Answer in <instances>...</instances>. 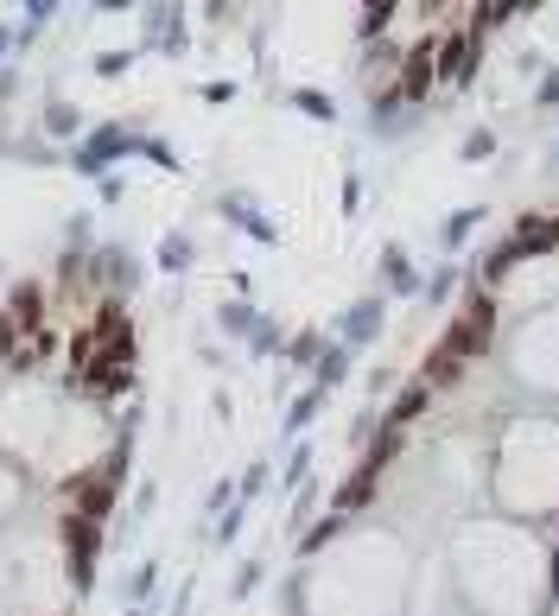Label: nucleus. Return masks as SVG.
<instances>
[{"label": "nucleus", "instance_id": "obj_2", "mask_svg": "<svg viewBox=\"0 0 559 616\" xmlns=\"http://www.w3.org/2000/svg\"><path fill=\"white\" fill-rule=\"evenodd\" d=\"M508 369H515V382L534 387V394H559V306L534 311L528 325L515 331Z\"/></svg>", "mask_w": 559, "mask_h": 616}, {"label": "nucleus", "instance_id": "obj_9", "mask_svg": "<svg viewBox=\"0 0 559 616\" xmlns=\"http://www.w3.org/2000/svg\"><path fill=\"white\" fill-rule=\"evenodd\" d=\"M318 401H325V387L299 394V401H293V413H286V433H305V426H312V413H318Z\"/></svg>", "mask_w": 559, "mask_h": 616}, {"label": "nucleus", "instance_id": "obj_1", "mask_svg": "<svg viewBox=\"0 0 559 616\" xmlns=\"http://www.w3.org/2000/svg\"><path fill=\"white\" fill-rule=\"evenodd\" d=\"M496 502L508 514H559V426L515 419L496 445Z\"/></svg>", "mask_w": 559, "mask_h": 616}, {"label": "nucleus", "instance_id": "obj_10", "mask_svg": "<svg viewBox=\"0 0 559 616\" xmlns=\"http://www.w3.org/2000/svg\"><path fill=\"white\" fill-rule=\"evenodd\" d=\"M330 343L318 331H305V337H293V362H312V369H318V357H325Z\"/></svg>", "mask_w": 559, "mask_h": 616}, {"label": "nucleus", "instance_id": "obj_8", "mask_svg": "<svg viewBox=\"0 0 559 616\" xmlns=\"http://www.w3.org/2000/svg\"><path fill=\"white\" fill-rule=\"evenodd\" d=\"M477 223H483V210H477V204H471V210H452V216H445V230H439V242H445V248H464Z\"/></svg>", "mask_w": 559, "mask_h": 616}, {"label": "nucleus", "instance_id": "obj_4", "mask_svg": "<svg viewBox=\"0 0 559 616\" xmlns=\"http://www.w3.org/2000/svg\"><path fill=\"white\" fill-rule=\"evenodd\" d=\"M25 502H32V489H25V470H13V464L0 458V534H13L25 521Z\"/></svg>", "mask_w": 559, "mask_h": 616}, {"label": "nucleus", "instance_id": "obj_11", "mask_svg": "<svg viewBox=\"0 0 559 616\" xmlns=\"http://www.w3.org/2000/svg\"><path fill=\"white\" fill-rule=\"evenodd\" d=\"M457 153H464V159H489V153H496V134H489V128H471Z\"/></svg>", "mask_w": 559, "mask_h": 616}, {"label": "nucleus", "instance_id": "obj_7", "mask_svg": "<svg viewBox=\"0 0 559 616\" xmlns=\"http://www.w3.org/2000/svg\"><path fill=\"white\" fill-rule=\"evenodd\" d=\"M344 369H350V350H344V343H330L325 357H318V369H312V387H325V394H330V387L344 382Z\"/></svg>", "mask_w": 559, "mask_h": 616}, {"label": "nucleus", "instance_id": "obj_12", "mask_svg": "<svg viewBox=\"0 0 559 616\" xmlns=\"http://www.w3.org/2000/svg\"><path fill=\"white\" fill-rule=\"evenodd\" d=\"M293 103H299L305 115H318V121H330V115H337V108H330V96H318V89H299Z\"/></svg>", "mask_w": 559, "mask_h": 616}, {"label": "nucleus", "instance_id": "obj_13", "mask_svg": "<svg viewBox=\"0 0 559 616\" xmlns=\"http://www.w3.org/2000/svg\"><path fill=\"white\" fill-rule=\"evenodd\" d=\"M540 108H559V71H540V89H534Z\"/></svg>", "mask_w": 559, "mask_h": 616}, {"label": "nucleus", "instance_id": "obj_6", "mask_svg": "<svg viewBox=\"0 0 559 616\" xmlns=\"http://www.w3.org/2000/svg\"><path fill=\"white\" fill-rule=\"evenodd\" d=\"M223 210L235 216V230H249V235H261V242H274V223H267V216H261V204H249L242 191H235V198H223Z\"/></svg>", "mask_w": 559, "mask_h": 616}, {"label": "nucleus", "instance_id": "obj_3", "mask_svg": "<svg viewBox=\"0 0 559 616\" xmlns=\"http://www.w3.org/2000/svg\"><path fill=\"white\" fill-rule=\"evenodd\" d=\"M381 318H388V299H376V293H369V299H356V306L337 318V343H344V350L376 343V337H381Z\"/></svg>", "mask_w": 559, "mask_h": 616}, {"label": "nucleus", "instance_id": "obj_5", "mask_svg": "<svg viewBox=\"0 0 559 616\" xmlns=\"http://www.w3.org/2000/svg\"><path fill=\"white\" fill-rule=\"evenodd\" d=\"M381 286H388L394 299H413V293H420V267L401 255V242H388V248H381Z\"/></svg>", "mask_w": 559, "mask_h": 616}]
</instances>
